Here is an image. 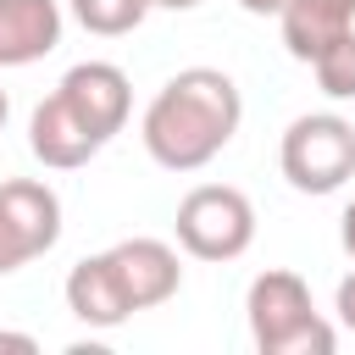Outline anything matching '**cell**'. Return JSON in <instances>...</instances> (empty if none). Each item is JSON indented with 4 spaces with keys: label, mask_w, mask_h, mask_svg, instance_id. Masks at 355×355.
I'll return each instance as SVG.
<instances>
[{
    "label": "cell",
    "mask_w": 355,
    "mask_h": 355,
    "mask_svg": "<svg viewBox=\"0 0 355 355\" xmlns=\"http://www.w3.org/2000/svg\"><path fill=\"white\" fill-rule=\"evenodd\" d=\"M239 122H244L239 83L227 72H216V67H183L144 105L139 139H144V150H150L155 166H166V172H200L205 161H216L233 144Z\"/></svg>",
    "instance_id": "obj_1"
},
{
    "label": "cell",
    "mask_w": 355,
    "mask_h": 355,
    "mask_svg": "<svg viewBox=\"0 0 355 355\" xmlns=\"http://www.w3.org/2000/svg\"><path fill=\"white\" fill-rule=\"evenodd\" d=\"M250 338L261 355H333L338 333L311 305V288L300 272H261L244 300Z\"/></svg>",
    "instance_id": "obj_2"
},
{
    "label": "cell",
    "mask_w": 355,
    "mask_h": 355,
    "mask_svg": "<svg viewBox=\"0 0 355 355\" xmlns=\"http://www.w3.org/2000/svg\"><path fill=\"white\" fill-rule=\"evenodd\" d=\"M277 166L300 194H333L355 178V122L338 111H311L283 128Z\"/></svg>",
    "instance_id": "obj_3"
},
{
    "label": "cell",
    "mask_w": 355,
    "mask_h": 355,
    "mask_svg": "<svg viewBox=\"0 0 355 355\" xmlns=\"http://www.w3.org/2000/svg\"><path fill=\"white\" fill-rule=\"evenodd\" d=\"M178 244L194 261H239L255 244V205L233 183H200L178 200Z\"/></svg>",
    "instance_id": "obj_4"
},
{
    "label": "cell",
    "mask_w": 355,
    "mask_h": 355,
    "mask_svg": "<svg viewBox=\"0 0 355 355\" xmlns=\"http://www.w3.org/2000/svg\"><path fill=\"white\" fill-rule=\"evenodd\" d=\"M61 239V200L50 183L11 178L0 183V277L39 261Z\"/></svg>",
    "instance_id": "obj_5"
},
{
    "label": "cell",
    "mask_w": 355,
    "mask_h": 355,
    "mask_svg": "<svg viewBox=\"0 0 355 355\" xmlns=\"http://www.w3.org/2000/svg\"><path fill=\"white\" fill-rule=\"evenodd\" d=\"M28 150L44 161V166H55V172H72V166H83L89 155H100L105 150V139L78 116V105L55 89L50 100H39L33 105V122H28Z\"/></svg>",
    "instance_id": "obj_6"
},
{
    "label": "cell",
    "mask_w": 355,
    "mask_h": 355,
    "mask_svg": "<svg viewBox=\"0 0 355 355\" xmlns=\"http://www.w3.org/2000/svg\"><path fill=\"white\" fill-rule=\"evenodd\" d=\"M72 105H78V116L111 144L116 133H122V122H128V111H133V89H128V72L122 67H111V61H78L61 83H55Z\"/></svg>",
    "instance_id": "obj_7"
},
{
    "label": "cell",
    "mask_w": 355,
    "mask_h": 355,
    "mask_svg": "<svg viewBox=\"0 0 355 355\" xmlns=\"http://www.w3.org/2000/svg\"><path fill=\"white\" fill-rule=\"evenodd\" d=\"M133 311H150V305H166L178 288H183V266H178V250L161 244V239H122L105 250Z\"/></svg>",
    "instance_id": "obj_8"
},
{
    "label": "cell",
    "mask_w": 355,
    "mask_h": 355,
    "mask_svg": "<svg viewBox=\"0 0 355 355\" xmlns=\"http://www.w3.org/2000/svg\"><path fill=\"white\" fill-rule=\"evenodd\" d=\"M67 311L78 322H89V327H122L133 316V300H128V288H122V277H116V266H111L105 250L83 255L67 272Z\"/></svg>",
    "instance_id": "obj_9"
},
{
    "label": "cell",
    "mask_w": 355,
    "mask_h": 355,
    "mask_svg": "<svg viewBox=\"0 0 355 355\" xmlns=\"http://www.w3.org/2000/svg\"><path fill=\"white\" fill-rule=\"evenodd\" d=\"M61 44V0H0V67H33Z\"/></svg>",
    "instance_id": "obj_10"
},
{
    "label": "cell",
    "mask_w": 355,
    "mask_h": 355,
    "mask_svg": "<svg viewBox=\"0 0 355 355\" xmlns=\"http://www.w3.org/2000/svg\"><path fill=\"white\" fill-rule=\"evenodd\" d=\"M283 22V44L294 61H316L322 44H333L338 33L355 28V0H288L277 11Z\"/></svg>",
    "instance_id": "obj_11"
},
{
    "label": "cell",
    "mask_w": 355,
    "mask_h": 355,
    "mask_svg": "<svg viewBox=\"0 0 355 355\" xmlns=\"http://www.w3.org/2000/svg\"><path fill=\"white\" fill-rule=\"evenodd\" d=\"M72 17L100 33V39H116V33H133L144 17H150V0H67Z\"/></svg>",
    "instance_id": "obj_12"
},
{
    "label": "cell",
    "mask_w": 355,
    "mask_h": 355,
    "mask_svg": "<svg viewBox=\"0 0 355 355\" xmlns=\"http://www.w3.org/2000/svg\"><path fill=\"white\" fill-rule=\"evenodd\" d=\"M311 67H316V83L327 100H355V28L338 33L333 44H322V55Z\"/></svg>",
    "instance_id": "obj_13"
},
{
    "label": "cell",
    "mask_w": 355,
    "mask_h": 355,
    "mask_svg": "<svg viewBox=\"0 0 355 355\" xmlns=\"http://www.w3.org/2000/svg\"><path fill=\"white\" fill-rule=\"evenodd\" d=\"M338 322H344V327L355 333V272H349V277L338 283Z\"/></svg>",
    "instance_id": "obj_14"
},
{
    "label": "cell",
    "mask_w": 355,
    "mask_h": 355,
    "mask_svg": "<svg viewBox=\"0 0 355 355\" xmlns=\"http://www.w3.org/2000/svg\"><path fill=\"white\" fill-rule=\"evenodd\" d=\"M239 6H244L250 17H277V11L288 6V0H239Z\"/></svg>",
    "instance_id": "obj_15"
},
{
    "label": "cell",
    "mask_w": 355,
    "mask_h": 355,
    "mask_svg": "<svg viewBox=\"0 0 355 355\" xmlns=\"http://www.w3.org/2000/svg\"><path fill=\"white\" fill-rule=\"evenodd\" d=\"M0 349H39L33 333H0Z\"/></svg>",
    "instance_id": "obj_16"
},
{
    "label": "cell",
    "mask_w": 355,
    "mask_h": 355,
    "mask_svg": "<svg viewBox=\"0 0 355 355\" xmlns=\"http://www.w3.org/2000/svg\"><path fill=\"white\" fill-rule=\"evenodd\" d=\"M344 250L355 255V200H349V211H344Z\"/></svg>",
    "instance_id": "obj_17"
},
{
    "label": "cell",
    "mask_w": 355,
    "mask_h": 355,
    "mask_svg": "<svg viewBox=\"0 0 355 355\" xmlns=\"http://www.w3.org/2000/svg\"><path fill=\"white\" fill-rule=\"evenodd\" d=\"M150 6H161V11H194L200 0H150Z\"/></svg>",
    "instance_id": "obj_18"
},
{
    "label": "cell",
    "mask_w": 355,
    "mask_h": 355,
    "mask_svg": "<svg viewBox=\"0 0 355 355\" xmlns=\"http://www.w3.org/2000/svg\"><path fill=\"white\" fill-rule=\"evenodd\" d=\"M6 111H11V100H6V89H0V128H6Z\"/></svg>",
    "instance_id": "obj_19"
}]
</instances>
